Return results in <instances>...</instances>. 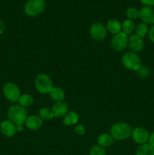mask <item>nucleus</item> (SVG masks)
Segmentation results:
<instances>
[{"mask_svg":"<svg viewBox=\"0 0 154 155\" xmlns=\"http://www.w3.org/2000/svg\"><path fill=\"white\" fill-rule=\"evenodd\" d=\"M3 93L5 98L11 102H16L21 97V90L14 83L9 82L5 84L3 87Z\"/></svg>","mask_w":154,"mask_h":155,"instance_id":"obj_6","label":"nucleus"},{"mask_svg":"<svg viewBox=\"0 0 154 155\" xmlns=\"http://www.w3.org/2000/svg\"><path fill=\"white\" fill-rule=\"evenodd\" d=\"M35 86L39 93L47 94L53 88V83L49 76L45 74H40L35 80Z\"/></svg>","mask_w":154,"mask_h":155,"instance_id":"obj_4","label":"nucleus"},{"mask_svg":"<svg viewBox=\"0 0 154 155\" xmlns=\"http://www.w3.org/2000/svg\"><path fill=\"white\" fill-rule=\"evenodd\" d=\"M149 135V133L146 129L143 127H136L134 130H132L131 137L136 143L143 145V144L147 143Z\"/></svg>","mask_w":154,"mask_h":155,"instance_id":"obj_9","label":"nucleus"},{"mask_svg":"<svg viewBox=\"0 0 154 155\" xmlns=\"http://www.w3.org/2000/svg\"><path fill=\"white\" fill-rule=\"evenodd\" d=\"M127 17L129 20H135L139 17V11L135 8H129L126 12Z\"/></svg>","mask_w":154,"mask_h":155,"instance_id":"obj_25","label":"nucleus"},{"mask_svg":"<svg viewBox=\"0 0 154 155\" xmlns=\"http://www.w3.org/2000/svg\"><path fill=\"white\" fill-rule=\"evenodd\" d=\"M140 2L145 6L147 7H152L154 6V0H140Z\"/></svg>","mask_w":154,"mask_h":155,"instance_id":"obj_28","label":"nucleus"},{"mask_svg":"<svg viewBox=\"0 0 154 155\" xmlns=\"http://www.w3.org/2000/svg\"><path fill=\"white\" fill-rule=\"evenodd\" d=\"M137 72H138L139 76H140V77L143 79L148 78L149 76V74H150V71H149V68H146V67H145V66L140 67V68H139L138 71H137Z\"/></svg>","mask_w":154,"mask_h":155,"instance_id":"obj_26","label":"nucleus"},{"mask_svg":"<svg viewBox=\"0 0 154 155\" xmlns=\"http://www.w3.org/2000/svg\"><path fill=\"white\" fill-rule=\"evenodd\" d=\"M79 120V115L75 111H70L65 115L63 118V124L66 126H71L76 124Z\"/></svg>","mask_w":154,"mask_h":155,"instance_id":"obj_19","label":"nucleus"},{"mask_svg":"<svg viewBox=\"0 0 154 155\" xmlns=\"http://www.w3.org/2000/svg\"><path fill=\"white\" fill-rule=\"evenodd\" d=\"M123 66L128 70L137 71L139 68L142 66L141 61L137 54L133 51H128L125 53L122 58Z\"/></svg>","mask_w":154,"mask_h":155,"instance_id":"obj_5","label":"nucleus"},{"mask_svg":"<svg viewBox=\"0 0 154 155\" xmlns=\"http://www.w3.org/2000/svg\"><path fill=\"white\" fill-rule=\"evenodd\" d=\"M135 28V24L132 20H125L122 24V33H125L126 35L131 34L133 30Z\"/></svg>","mask_w":154,"mask_h":155,"instance_id":"obj_20","label":"nucleus"},{"mask_svg":"<svg viewBox=\"0 0 154 155\" xmlns=\"http://www.w3.org/2000/svg\"><path fill=\"white\" fill-rule=\"evenodd\" d=\"M147 143L154 148V131L152 132V133L149 135V139H148Z\"/></svg>","mask_w":154,"mask_h":155,"instance_id":"obj_30","label":"nucleus"},{"mask_svg":"<svg viewBox=\"0 0 154 155\" xmlns=\"http://www.w3.org/2000/svg\"><path fill=\"white\" fill-rule=\"evenodd\" d=\"M128 45L130 49L132 50L133 52H137V51H141L143 48V45H144L143 38L137 36V34L131 35L128 38Z\"/></svg>","mask_w":154,"mask_h":155,"instance_id":"obj_12","label":"nucleus"},{"mask_svg":"<svg viewBox=\"0 0 154 155\" xmlns=\"http://www.w3.org/2000/svg\"><path fill=\"white\" fill-rule=\"evenodd\" d=\"M0 130L5 136L8 138H11L15 136L17 133V127L15 124L10 120H4L0 124Z\"/></svg>","mask_w":154,"mask_h":155,"instance_id":"obj_11","label":"nucleus"},{"mask_svg":"<svg viewBox=\"0 0 154 155\" xmlns=\"http://www.w3.org/2000/svg\"><path fill=\"white\" fill-rule=\"evenodd\" d=\"M149 38L151 42L154 43V25H152V27L149 30Z\"/></svg>","mask_w":154,"mask_h":155,"instance_id":"obj_29","label":"nucleus"},{"mask_svg":"<svg viewBox=\"0 0 154 155\" xmlns=\"http://www.w3.org/2000/svg\"><path fill=\"white\" fill-rule=\"evenodd\" d=\"M138 18L147 25H154V8L144 6L139 11Z\"/></svg>","mask_w":154,"mask_h":155,"instance_id":"obj_10","label":"nucleus"},{"mask_svg":"<svg viewBox=\"0 0 154 155\" xmlns=\"http://www.w3.org/2000/svg\"><path fill=\"white\" fill-rule=\"evenodd\" d=\"M8 117L9 120L15 124L18 132H21L24 130L23 125L28 117L27 110L25 107H22L20 104L11 106L8 110Z\"/></svg>","mask_w":154,"mask_h":155,"instance_id":"obj_1","label":"nucleus"},{"mask_svg":"<svg viewBox=\"0 0 154 155\" xmlns=\"http://www.w3.org/2000/svg\"><path fill=\"white\" fill-rule=\"evenodd\" d=\"M5 30V24L2 20H0V35L2 34Z\"/></svg>","mask_w":154,"mask_h":155,"instance_id":"obj_31","label":"nucleus"},{"mask_svg":"<svg viewBox=\"0 0 154 155\" xmlns=\"http://www.w3.org/2000/svg\"><path fill=\"white\" fill-rule=\"evenodd\" d=\"M49 95L51 98L55 101H63L65 98L64 91L60 87H53L50 91Z\"/></svg>","mask_w":154,"mask_h":155,"instance_id":"obj_17","label":"nucleus"},{"mask_svg":"<svg viewBox=\"0 0 154 155\" xmlns=\"http://www.w3.org/2000/svg\"><path fill=\"white\" fill-rule=\"evenodd\" d=\"M135 155H154V148L148 143L140 145L136 150Z\"/></svg>","mask_w":154,"mask_h":155,"instance_id":"obj_18","label":"nucleus"},{"mask_svg":"<svg viewBox=\"0 0 154 155\" xmlns=\"http://www.w3.org/2000/svg\"><path fill=\"white\" fill-rule=\"evenodd\" d=\"M132 129L128 124L118 122L113 124L110 129V135L115 140H125L131 136Z\"/></svg>","mask_w":154,"mask_h":155,"instance_id":"obj_2","label":"nucleus"},{"mask_svg":"<svg viewBox=\"0 0 154 155\" xmlns=\"http://www.w3.org/2000/svg\"><path fill=\"white\" fill-rule=\"evenodd\" d=\"M90 33L93 39L97 42H101L107 36V29L101 23H95L91 26Z\"/></svg>","mask_w":154,"mask_h":155,"instance_id":"obj_8","label":"nucleus"},{"mask_svg":"<svg viewBox=\"0 0 154 155\" xmlns=\"http://www.w3.org/2000/svg\"><path fill=\"white\" fill-rule=\"evenodd\" d=\"M128 38L125 33L120 32L115 35L111 39V46L115 51H123L128 45Z\"/></svg>","mask_w":154,"mask_h":155,"instance_id":"obj_7","label":"nucleus"},{"mask_svg":"<svg viewBox=\"0 0 154 155\" xmlns=\"http://www.w3.org/2000/svg\"><path fill=\"white\" fill-rule=\"evenodd\" d=\"M39 117H41V119L44 120H51L54 117L52 110L48 107H42L39 110Z\"/></svg>","mask_w":154,"mask_h":155,"instance_id":"obj_22","label":"nucleus"},{"mask_svg":"<svg viewBox=\"0 0 154 155\" xmlns=\"http://www.w3.org/2000/svg\"><path fill=\"white\" fill-rule=\"evenodd\" d=\"M26 127L28 129L31 130H37L42 127L43 121L41 119L39 116H36V115H32V116H29L27 117V120L25 122Z\"/></svg>","mask_w":154,"mask_h":155,"instance_id":"obj_14","label":"nucleus"},{"mask_svg":"<svg viewBox=\"0 0 154 155\" xmlns=\"http://www.w3.org/2000/svg\"><path fill=\"white\" fill-rule=\"evenodd\" d=\"M89 155H107L104 148H102L100 145H94L91 148Z\"/></svg>","mask_w":154,"mask_h":155,"instance_id":"obj_24","label":"nucleus"},{"mask_svg":"<svg viewBox=\"0 0 154 155\" xmlns=\"http://www.w3.org/2000/svg\"><path fill=\"white\" fill-rule=\"evenodd\" d=\"M33 101H34V100H33V96L29 95V94H24V95H21L19 100H18L20 105L22 106V107H29V106H30L31 104H33Z\"/></svg>","mask_w":154,"mask_h":155,"instance_id":"obj_21","label":"nucleus"},{"mask_svg":"<svg viewBox=\"0 0 154 155\" xmlns=\"http://www.w3.org/2000/svg\"><path fill=\"white\" fill-rule=\"evenodd\" d=\"M113 139L111 135L107 134V133H103L100 135L98 138V144L102 148L109 147L113 144Z\"/></svg>","mask_w":154,"mask_h":155,"instance_id":"obj_16","label":"nucleus"},{"mask_svg":"<svg viewBox=\"0 0 154 155\" xmlns=\"http://www.w3.org/2000/svg\"><path fill=\"white\" fill-rule=\"evenodd\" d=\"M149 27L147 24L144 23H140L136 27V34L140 37L143 38L148 33H149Z\"/></svg>","mask_w":154,"mask_h":155,"instance_id":"obj_23","label":"nucleus"},{"mask_svg":"<svg viewBox=\"0 0 154 155\" xmlns=\"http://www.w3.org/2000/svg\"><path fill=\"white\" fill-rule=\"evenodd\" d=\"M45 8V0H28L24 7V12L28 16L36 17L40 15Z\"/></svg>","mask_w":154,"mask_h":155,"instance_id":"obj_3","label":"nucleus"},{"mask_svg":"<svg viewBox=\"0 0 154 155\" xmlns=\"http://www.w3.org/2000/svg\"><path fill=\"white\" fill-rule=\"evenodd\" d=\"M51 110L55 117H60L67 114L68 104L63 101H56L53 105Z\"/></svg>","mask_w":154,"mask_h":155,"instance_id":"obj_13","label":"nucleus"},{"mask_svg":"<svg viewBox=\"0 0 154 155\" xmlns=\"http://www.w3.org/2000/svg\"><path fill=\"white\" fill-rule=\"evenodd\" d=\"M75 132L79 136H83L85 133V129L82 125L79 124V125H76L75 127Z\"/></svg>","mask_w":154,"mask_h":155,"instance_id":"obj_27","label":"nucleus"},{"mask_svg":"<svg viewBox=\"0 0 154 155\" xmlns=\"http://www.w3.org/2000/svg\"><path fill=\"white\" fill-rule=\"evenodd\" d=\"M107 28L109 32H110L113 34L116 35L121 32V30H122V24H121V23L118 20L110 19L107 22Z\"/></svg>","mask_w":154,"mask_h":155,"instance_id":"obj_15","label":"nucleus"}]
</instances>
